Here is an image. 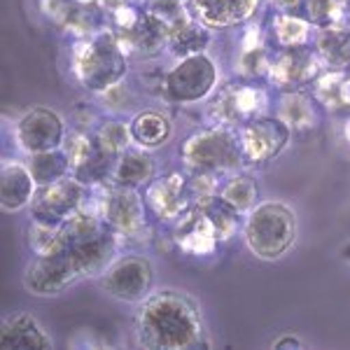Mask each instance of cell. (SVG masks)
Wrapping results in <instances>:
<instances>
[{"instance_id":"obj_1","label":"cell","mask_w":350,"mask_h":350,"mask_svg":"<svg viewBox=\"0 0 350 350\" xmlns=\"http://www.w3.org/2000/svg\"><path fill=\"white\" fill-rule=\"evenodd\" d=\"M133 336L148 350L208 348L206 325L199 301L183 290L163 287L138 304L133 318Z\"/></svg>"},{"instance_id":"obj_2","label":"cell","mask_w":350,"mask_h":350,"mask_svg":"<svg viewBox=\"0 0 350 350\" xmlns=\"http://www.w3.org/2000/svg\"><path fill=\"white\" fill-rule=\"evenodd\" d=\"M70 70L84 92L98 96L126 80L131 72V59L122 49L115 33L105 26L94 36L72 40Z\"/></svg>"},{"instance_id":"obj_3","label":"cell","mask_w":350,"mask_h":350,"mask_svg":"<svg viewBox=\"0 0 350 350\" xmlns=\"http://www.w3.org/2000/svg\"><path fill=\"white\" fill-rule=\"evenodd\" d=\"M245 247L262 262H275L295 247L299 236L297 215L283 201H259L243 217Z\"/></svg>"},{"instance_id":"obj_4","label":"cell","mask_w":350,"mask_h":350,"mask_svg":"<svg viewBox=\"0 0 350 350\" xmlns=\"http://www.w3.org/2000/svg\"><path fill=\"white\" fill-rule=\"evenodd\" d=\"M185 171H206L229 175L245 168L239 129L208 124L191 131L180 145Z\"/></svg>"},{"instance_id":"obj_5","label":"cell","mask_w":350,"mask_h":350,"mask_svg":"<svg viewBox=\"0 0 350 350\" xmlns=\"http://www.w3.org/2000/svg\"><path fill=\"white\" fill-rule=\"evenodd\" d=\"M219 89V64L208 52L175 59L163 72V98L175 105L208 103Z\"/></svg>"},{"instance_id":"obj_6","label":"cell","mask_w":350,"mask_h":350,"mask_svg":"<svg viewBox=\"0 0 350 350\" xmlns=\"http://www.w3.org/2000/svg\"><path fill=\"white\" fill-rule=\"evenodd\" d=\"M271 105V94L267 82L231 80L213 94L206 105V117L211 124L239 129L259 115H267Z\"/></svg>"},{"instance_id":"obj_7","label":"cell","mask_w":350,"mask_h":350,"mask_svg":"<svg viewBox=\"0 0 350 350\" xmlns=\"http://www.w3.org/2000/svg\"><path fill=\"white\" fill-rule=\"evenodd\" d=\"M100 217L108 222V227L120 236L122 245L129 243H148L152 236L150 229V211L145 203L143 189L120 187V185L108 183L105 189Z\"/></svg>"},{"instance_id":"obj_8","label":"cell","mask_w":350,"mask_h":350,"mask_svg":"<svg viewBox=\"0 0 350 350\" xmlns=\"http://www.w3.org/2000/svg\"><path fill=\"white\" fill-rule=\"evenodd\" d=\"M239 138L245 168H262L290 148L292 129L273 112H267L239 126Z\"/></svg>"},{"instance_id":"obj_9","label":"cell","mask_w":350,"mask_h":350,"mask_svg":"<svg viewBox=\"0 0 350 350\" xmlns=\"http://www.w3.org/2000/svg\"><path fill=\"white\" fill-rule=\"evenodd\" d=\"M100 290L108 297L124 304L145 301L152 295L154 285V267L150 257L131 252V255H120L110 264L108 271L98 278Z\"/></svg>"},{"instance_id":"obj_10","label":"cell","mask_w":350,"mask_h":350,"mask_svg":"<svg viewBox=\"0 0 350 350\" xmlns=\"http://www.w3.org/2000/svg\"><path fill=\"white\" fill-rule=\"evenodd\" d=\"M325 70L323 61L313 44L290 49H273L269 64L267 84L273 92H295V89H310V84Z\"/></svg>"},{"instance_id":"obj_11","label":"cell","mask_w":350,"mask_h":350,"mask_svg":"<svg viewBox=\"0 0 350 350\" xmlns=\"http://www.w3.org/2000/svg\"><path fill=\"white\" fill-rule=\"evenodd\" d=\"M80 278V264L75 255L64 247L49 255H33L24 271V287L33 297H56Z\"/></svg>"},{"instance_id":"obj_12","label":"cell","mask_w":350,"mask_h":350,"mask_svg":"<svg viewBox=\"0 0 350 350\" xmlns=\"http://www.w3.org/2000/svg\"><path fill=\"white\" fill-rule=\"evenodd\" d=\"M68 124L49 105H33L14 124V143L24 154H38V152L64 148Z\"/></svg>"},{"instance_id":"obj_13","label":"cell","mask_w":350,"mask_h":350,"mask_svg":"<svg viewBox=\"0 0 350 350\" xmlns=\"http://www.w3.org/2000/svg\"><path fill=\"white\" fill-rule=\"evenodd\" d=\"M87 189V185L80 183L75 175H66L56 183L42 185L28 206V215L44 224H64L82 208Z\"/></svg>"},{"instance_id":"obj_14","label":"cell","mask_w":350,"mask_h":350,"mask_svg":"<svg viewBox=\"0 0 350 350\" xmlns=\"http://www.w3.org/2000/svg\"><path fill=\"white\" fill-rule=\"evenodd\" d=\"M150 217L159 224H175L191 208L187 173H163L143 189Z\"/></svg>"},{"instance_id":"obj_15","label":"cell","mask_w":350,"mask_h":350,"mask_svg":"<svg viewBox=\"0 0 350 350\" xmlns=\"http://www.w3.org/2000/svg\"><path fill=\"white\" fill-rule=\"evenodd\" d=\"M273 47L269 42V33L255 19L243 26L239 38V52L234 56V75L239 80L250 82H267L269 64Z\"/></svg>"},{"instance_id":"obj_16","label":"cell","mask_w":350,"mask_h":350,"mask_svg":"<svg viewBox=\"0 0 350 350\" xmlns=\"http://www.w3.org/2000/svg\"><path fill=\"white\" fill-rule=\"evenodd\" d=\"M173 227V245L187 257H211L217 252L222 241L217 239V231L213 222L203 213L201 206H191Z\"/></svg>"},{"instance_id":"obj_17","label":"cell","mask_w":350,"mask_h":350,"mask_svg":"<svg viewBox=\"0 0 350 350\" xmlns=\"http://www.w3.org/2000/svg\"><path fill=\"white\" fill-rule=\"evenodd\" d=\"M196 19L211 31H231L250 24L264 0H187Z\"/></svg>"},{"instance_id":"obj_18","label":"cell","mask_w":350,"mask_h":350,"mask_svg":"<svg viewBox=\"0 0 350 350\" xmlns=\"http://www.w3.org/2000/svg\"><path fill=\"white\" fill-rule=\"evenodd\" d=\"M273 115L280 117L292 129V133H306L323 124L325 110L310 89H295V92H275Z\"/></svg>"},{"instance_id":"obj_19","label":"cell","mask_w":350,"mask_h":350,"mask_svg":"<svg viewBox=\"0 0 350 350\" xmlns=\"http://www.w3.org/2000/svg\"><path fill=\"white\" fill-rule=\"evenodd\" d=\"M36 191L38 183L26 161L5 159L0 163V211L10 215L28 211Z\"/></svg>"},{"instance_id":"obj_20","label":"cell","mask_w":350,"mask_h":350,"mask_svg":"<svg viewBox=\"0 0 350 350\" xmlns=\"http://www.w3.org/2000/svg\"><path fill=\"white\" fill-rule=\"evenodd\" d=\"M313 49L325 70H350V21L315 28Z\"/></svg>"},{"instance_id":"obj_21","label":"cell","mask_w":350,"mask_h":350,"mask_svg":"<svg viewBox=\"0 0 350 350\" xmlns=\"http://www.w3.org/2000/svg\"><path fill=\"white\" fill-rule=\"evenodd\" d=\"M267 33H269V42L273 49L306 47V44H313L315 26L306 14L273 12L269 19Z\"/></svg>"},{"instance_id":"obj_22","label":"cell","mask_w":350,"mask_h":350,"mask_svg":"<svg viewBox=\"0 0 350 350\" xmlns=\"http://www.w3.org/2000/svg\"><path fill=\"white\" fill-rule=\"evenodd\" d=\"M157 178V166L154 159L148 150H140L131 145L129 150H124L117 157L115 171H112V185L120 187H131V189H145L152 180Z\"/></svg>"},{"instance_id":"obj_23","label":"cell","mask_w":350,"mask_h":350,"mask_svg":"<svg viewBox=\"0 0 350 350\" xmlns=\"http://www.w3.org/2000/svg\"><path fill=\"white\" fill-rule=\"evenodd\" d=\"M133 145L140 150H161L173 138V122L159 110H138L129 120Z\"/></svg>"},{"instance_id":"obj_24","label":"cell","mask_w":350,"mask_h":350,"mask_svg":"<svg viewBox=\"0 0 350 350\" xmlns=\"http://www.w3.org/2000/svg\"><path fill=\"white\" fill-rule=\"evenodd\" d=\"M0 343L3 348H33L49 350L54 346L42 325L31 313H16L12 318H5L0 329Z\"/></svg>"},{"instance_id":"obj_25","label":"cell","mask_w":350,"mask_h":350,"mask_svg":"<svg viewBox=\"0 0 350 350\" xmlns=\"http://www.w3.org/2000/svg\"><path fill=\"white\" fill-rule=\"evenodd\" d=\"M219 199H224L229 203L231 208L241 213L243 217L252 211V208L259 203V187H257V180L252 175L243 171H236V173H229L227 178L222 180L219 185Z\"/></svg>"},{"instance_id":"obj_26","label":"cell","mask_w":350,"mask_h":350,"mask_svg":"<svg viewBox=\"0 0 350 350\" xmlns=\"http://www.w3.org/2000/svg\"><path fill=\"white\" fill-rule=\"evenodd\" d=\"M211 42H213V31L203 26L194 16L189 24H185L178 33H173V36L168 38L166 52L171 54L173 59H183V56H189V54L208 52Z\"/></svg>"},{"instance_id":"obj_27","label":"cell","mask_w":350,"mask_h":350,"mask_svg":"<svg viewBox=\"0 0 350 350\" xmlns=\"http://www.w3.org/2000/svg\"><path fill=\"white\" fill-rule=\"evenodd\" d=\"M26 163H28V168H31L33 178H36L38 187L56 183V180L70 175V161H68V154L64 148L38 152V154H28Z\"/></svg>"},{"instance_id":"obj_28","label":"cell","mask_w":350,"mask_h":350,"mask_svg":"<svg viewBox=\"0 0 350 350\" xmlns=\"http://www.w3.org/2000/svg\"><path fill=\"white\" fill-rule=\"evenodd\" d=\"M94 138L98 143L100 150H105L112 157H120L124 150H129L133 145L131 138V126L122 117H103V122L94 129Z\"/></svg>"},{"instance_id":"obj_29","label":"cell","mask_w":350,"mask_h":350,"mask_svg":"<svg viewBox=\"0 0 350 350\" xmlns=\"http://www.w3.org/2000/svg\"><path fill=\"white\" fill-rule=\"evenodd\" d=\"M143 8L166 28L168 38L194 19L187 0H143Z\"/></svg>"},{"instance_id":"obj_30","label":"cell","mask_w":350,"mask_h":350,"mask_svg":"<svg viewBox=\"0 0 350 350\" xmlns=\"http://www.w3.org/2000/svg\"><path fill=\"white\" fill-rule=\"evenodd\" d=\"M201 208L208 215V219L213 222V227L217 231V239L222 243L231 241L243 229V215L236 211V208H231L224 199H219V196L211 199L208 203H203Z\"/></svg>"},{"instance_id":"obj_31","label":"cell","mask_w":350,"mask_h":350,"mask_svg":"<svg viewBox=\"0 0 350 350\" xmlns=\"http://www.w3.org/2000/svg\"><path fill=\"white\" fill-rule=\"evenodd\" d=\"M140 94L129 84V80H122L120 84L110 87L108 92L96 96V105L103 110V115L110 117H124L126 112H133L138 108Z\"/></svg>"},{"instance_id":"obj_32","label":"cell","mask_w":350,"mask_h":350,"mask_svg":"<svg viewBox=\"0 0 350 350\" xmlns=\"http://www.w3.org/2000/svg\"><path fill=\"white\" fill-rule=\"evenodd\" d=\"M28 247L33 255H49V252L64 250L66 239H64V224H44L38 219L28 222Z\"/></svg>"},{"instance_id":"obj_33","label":"cell","mask_w":350,"mask_h":350,"mask_svg":"<svg viewBox=\"0 0 350 350\" xmlns=\"http://www.w3.org/2000/svg\"><path fill=\"white\" fill-rule=\"evenodd\" d=\"M346 72L348 70H323L318 80L310 84V92L325 112H346L341 103V82Z\"/></svg>"},{"instance_id":"obj_34","label":"cell","mask_w":350,"mask_h":350,"mask_svg":"<svg viewBox=\"0 0 350 350\" xmlns=\"http://www.w3.org/2000/svg\"><path fill=\"white\" fill-rule=\"evenodd\" d=\"M304 14L315 28L350 21V0H306Z\"/></svg>"},{"instance_id":"obj_35","label":"cell","mask_w":350,"mask_h":350,"mask_svg":"<svg viewBox=\"0 0 350 350\" xmlns=\"http://www.w3.org/2000/svg\"><path fill=\"white\" fill-rule=\"evenodd\" d=\"M187 185H189L191 206H203V203H208L219 194L222 180H219V173L187 171Z\"/></svg>"},{"instance_id":"obj_36","label":"cell","mask_w":350,"mask_h":350,"mask_svg":"<svg viewBox=\"0 0 350 350\" xmlns=\"http://www.w3.org/2000/svg\"><path fill=\"white\" fill-rule=\"evenodd\" d=\"M273 8V12H287V14H304L306 0H267Z\"/></svg>"},{"instance_id":"obj_37","label":"cell","mask_w":350,"mask_h":350,"mask_svg":"<svg viewBox=\"0 0 350 350\" xmlns=\"http://www.w3.org/2000/svg\"><path fill=\"white\" fill-rule=\"evenodd\" d=\"M271 348L273 350H299V348H304V343H301V338H297V336H292V334H283V336H278L273 343H271Z\"/></svg>"},{"instance_id":"obj_38","label":"cell","mask_w":350,"mask_h":350,"mask_svg":"<svg viewBox=\"0 0 350 350\" xmlns=\"http://www.w3.org/2000/svg\"><path fill=\"white\" fill-rule=\"evenodd\" d=\"M341 103L343 108L350 110V72H346V77L341 82Z\"/></svg>"},{"instance_id":"obj_39","label":"cell","mask_w":350,"mask_h":350,"mask_svg":"<svg viewBox=\"0 0 350 350\" xmlns=\"http://www.w3.org/2000/svg\"><path fill=\"white\" fill-rule=\"evenodd\" d=\"M124 3H143V0H100V12H110Z\"/></svg>"},{"instance_id":"obj_40","label":"cell","mask_w":350,"mask_h":350,"mask_svg":"<svg viewBox=\"0 0 350 350\" xmlns=\"http://www.w3.org/2000/svg\"><path fill=\"white\" fill-rule=\"evenodd\" d=\"M75 3L87 10H100V0H75Z\"/></svg>"},{"instance_id":"obj_41","label":"cell","mask_w":350,"mask_h":350,"mask_svg":"<svg viewBox=\"0 0 350 350\" xmlns=\"http://www.w3.org/2000/svg\"><path fill=\"white\" fill-rule=\"evenodd\" d=\"M343 140L350 145V117H346V122H343Z\"/></svg>"},{"instance_id":"obj_42","label":"cell","mask_w":350,"mask_h":350,"mask_svg":"<svg viewBox=\"0 0 350 350\" xmlns=\"http://www.w3.org/2000/svg\"><path fill=\"white\" fill-rule=\"evenodd\" d=\"M341 257L350 264V243H346V245L341 247Z\"/></svg>"}]
</instances>
